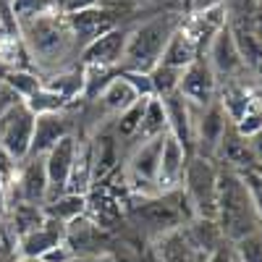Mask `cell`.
<instances>
[{
  "label": "cell",
  "mask_w": 262,
  "mask_h": 262,
  "mask_svg": "<svg viewBox=\"0 0 262 262\" xmlns=\"http://www.w3.org/2000/svg\"><path fill=\"white\" fill-rule=\"evenodd\" d=\"M181 69H170V66H163L158 63L147 76H149V84H152V95L155 97H168L173 92H179V81H181Z\"/></svg>",
  "instance_id": "obj_24"
},
{
  "label": "cell",
  "mask_w": 262,
  "mask_h": 262,
  "mask_svg": "<svg viewBox=\"0 0 262 262\" xmlns=\"http://www.w3.org/2000/svg\"><path fill=\"white\" fill-rule=\"evenodd\" d=\"M252 168H254V170H257V173H259V176H262V163H254V165H252Z\"/></svg>",
  "instance_id": "obj_32"
},
{
  "label": "cell",
  "mask_w": 262,
  "mask_h": 262,
  "mask_svg": "<svg viewBox=\"0 0 262 262\" xmlns=\"http://www.w3.org/2000/svg\"><path fill=\"white\" fill-rule=\"evenodd\" d=\"M128 24H121L111 32H105L102 37H97L95 42H90L81 55L79 63L81 66H100V69H116L123 60L126 53V42H128Z\"/></svg>",
  "instance_id": "obj_10"
},
{
  "label": "cell",
  "mask_w": 262,
  "mask_h": 262,
  "mask_svg": "<svg viewBox=\"0 0 262 262\" xmlns=\"http://www.w3.org/2000/svg\"><path fill=\"white\" fill-rule=\"evenodd\" d=\"M128 221L142 236H149L158 242L160 236L184 228L189 221H194V210L184 191H168V194H155V196H142V202L131 207Z\"/></svg>",
  "instance_id": "obj_4"
},
{
  "label": "cell",
  "mask_w": 262,
  "mask_h": 262,
  "mask_svg": "<svg viewBox=\"0 0 262 262\" xmlns=\"http://www.w3.org/2000/svg\"><path fill=\"white\" fill-rule=\"evenodd\" d=\"M249 147H252V152H254L257 163H262V131H257V134L249 139Z\"/></svg>",
  "instance_id": "obj_31"
},
{
  "label": "cell",
  "mask_w": 262,
  "mask_h": 262,
  "mask_svg": "<svg viewBox=\"0 0 262 262\" xmlns=\"http://www.w3.org/2000/svg\"><path fill=\"white\" fill-rule=\"evenodd\" d=\"M11 223L18 238H24L27 233L37 231L42 223H45V210L39 205H27V202H16L11 205Z\"/></svg>",
  "instance_id": "obj_23"
},
{
  "label": "cell",
  "mask_w": 262,
  "mask_h": 262,
  "mask_svg": "<svg viewBox=\"0 0 262 262\" xmlns=\"http://www.w3.org/2000/svg\"><path fill=\"white\" fill-rule=\"evenodd\" d=\"M69 134H71V121L66 116V111L48 113V116H34V134H32V147H29L27 158H45L48 152Z\"/></svg>",
  "instance_id": "obj_15"
},
{
  "label": "cell",
  "mask_w": 262,
  "mask_h": 262,
  "mask_svg": "<svg viewBox=\"0 0 262 262\" xmlns=\"http://www.w3.org/2000/svg\"><path fill=\"white\" fill-rule=\"evenodd\" d=\"M202 53H200V45H196V39L191 37V32L181 24V29L170 37V42H168V48H165V53H163V58H160V63L163 66H170V69H186V66L194 60V58H200Z\"/></svg>",
  "instance_id": "obj_19"
},
{
  "label": "cell",
  "mask_w": 262,
  "mask_h": 262,
  "mask_svg": "<svg viewBox=\"0 0 262 262\" xmlns=\"http://www.w3.org/2000/svg\"><path fill=\"white\" fill-rule=\"evenodd\" d=\"M205 58L210 63L217 84L242 79V74L249 71L244 66V60H242V55H238V50H236V42H233V34H231L228 24H223L221 29L215 32V37L210 39V45L205 50Z\"/></svg>",
  "instance_id": "obj_8"
},
{
  "label": "cell",
  "mask_w": 262,
  "mask_h": 262,
  "mask_svg": "<svg viewBox=\"0 0 262 262\" xmlns=\"http://www.w3.org/2000/svg\"><path fill=\"white\" fill-rule=\"evenodd\" d=\"M53 11H58L55 0H11V13L16 18V24H24V21H32Z\"/></svg>",
  "instance_id": "obj_26"
},
{
  "label": "cell",
  "mask_w": 262,
  "mask_h": 262,
  "mask_svg": "<svg viewBox=\"0 0 262 262\" xmlns=\"http://www.w3.org/2000/svg\"><path fill=\"white\" fill-rule=\"evenodd\" d=\"M16 202H27V205H39L45 207L48 202V173H45V158H27L21 160V168H16ZM13 202V205H16Z\"/></svg>",
  "instance_id": "obj_11"
},
{
  "label": "cell",
  "mask_w": 262,
  "mask_h": 262,
  "mask_svg": "<svg viewBox=\"0 0 262 262\" xmlns=\"http://www.w3.org/2000/svg\"><path fill=\"white\" fill-rule=\"evenodd\" d=\"M254 3H257V6H259V3H262V0H254Z\"/></svg>",
  "instance_id": "obj_34"
},
{
  "label": "cell",
  "mask_w": 262,
  "mask_h": 262,
  "mask_svg": "<svg viewBox=\"0 0 262 262\" xmlns=\"http://www.w3.org/2000/svg\"><path fill=\"white\" fill-rule=\"evenodd\" d=\"M181 24H184V13H176V11H160L155 16H149L147 21L134 24L128 29L121 71L149 74L160 63L170 37L181 29Z\"/></svg>",
  "instance_id": "obj_2"
},
{
  "label": "cell",
  "mask_w": 262,
  "mask_h": 262,
  "mask_svg": "<svg viewBox=\"0 0 262 262\" xmlns=\"http://www.w3.org/2000/svg\"><path fill=\"white\" fill-rule=\"evenodd\" d=\"M45 86L53 90L55 95H60L66 102L71 105L79 95H84V66L74 63V66H69V69H63V71L48 76Z\"/></svg>",
  "instance_id": "obj_21"
},
{
  "label": "cell",
  "mask_w": 262,
  "mask_h": 262,
  "mask_svg": "<svg viewBox=\"0 0 262 262\" xmlns=\"http://www.w3.org/2000/svg\"><path fill=\"white\" fill-rule=\"evenodd\" d=\"M32 134H34V113L27 107L24 100L0 113V144L16 163L27 160Z\"/></svg>",
  "instance_id": "obj_6"
},
{
  "label": "cell",
  "mask_w": 262,
  "mask_h": 262,
  "mask_svg": "<svg viewBox=\"0 0 262 262\" xmlns=\"http://www.w3.org/2000/svg\"><path fill=\"white\" fill-rule=\"evenodd\" d=\"M27 107L34 113V116H48V113H60V111H66L69 107V102H66L60 95H55L53 90H48L45 84L39 86V90L34 92V95H29L27 100Z\"/></svg>",
  "instance_id": "obj_25"
},
{
  "label": "cell",
  "mask_w": 262,
  "mask_h": 262,
  "mask_svg": "<svg viewBox=\"0 0 262 262\" xmlns=\"http://www.w3.org/2000/svg\"><path fill=\"white\" fill-rule=\"evenodd\" d=\"M16 165H18V163H16V160L8 155V152L3 149V144H0V179H3V181L11 179L13 173H16Z\"/></svg>",
  "instance_id": "obj_29"
},
{
  "label": "cell",
  "mask_w": 262,
  "mask_h": 262,
  "mask_svg": "<svg viewBox=\"0 0 262 262\" xmlns=\"http://www.w3.org/2000/svg\"><path fill=\"white\" fill-rule=\"evenodd\" d=\"M179 95L194 107H207L210 102L217 100V79L205 55L194 58L184 69L179 81Z\"/></svg>",
  "instance_id": "obj_9"
},
{
  "label": "cell",
  "mask_w": 262,
  "mask_h": 262,
  "mask_svg": "<svg viewBox=\"0 0 262 262\" xmlns=\"http://www.w3.org/2000/svg\"><path fill=\"white\" fill-rule=\"evenodd\" d=\"M215 221L221 226L226 242H238L249 233L262 231V221L252 205V196L247 191L244 179L238 170L226 165H217V212Z\"/></svg>",
  "instance_id": "obj_3"
},
{
  "label": "cell",
  "mask_w": 262,
  "mask_h": 262,
  "mask_svg": "<svg viewBox=\"0 0 262 262\" xmlns=\"http://www.w3.org/2000/svg\"><path fill=\"white\" fill-rule=\"evenodd\" d=\"M63 238H66V226L45 217V223H42L37 231L27 233L24 238H18V247H21V254H24L27 259H42L48 252L60 247Z\"/></svg>",
  "instance_id": "obj_16"
},
{
  "label": "cell",
  "mask_w": 262,
  "mask_h": 262,
  "mask_svg": "<svg viewBox=\"0 0 262 262\" xmlns=\"http://www.w3.org/2000/svg\"><path fill=\"white\" fill-rule=\"evenodd\" d=\"M18 37L24 42L29 63L39 74H58L74 66V58L81 55V45L69 24V16L53 11L18 24Z\"/></svg>",
  "instance_id": "obj_1"
},
{
  "label": "cell",
  "mask_w": 262,
  "mask_h": 262,
  "mask_svg": "<svg viewBox=\"0 0 262 262\" xmlns=\"http://www.w3.org/2000/svg\"><path fill=\"white\" fill-rule=\"evenodd\" d=\"M45 217H50V221H58L63 226H69L71 221H76V217H81L86 212V194H60L55 196V200H50L45 207Z\"/></svg>",
  "instance_id": "obj_22"
},
{
  "label": "cell",
  "mask_w": 262,
  "mask_h": 262,
  "mask_svg": "<svg viewBox=\"0 0 262 262\" xmlns=\"http://www.w3.org/2000/svg\"><path fill=\"white\" fill-rule=\"evenodd\" d=\"M181 191L189 200L194 217H212L217 212V163L210 158L189 155Z\"/></svg>",
  "instance_id": "obj_5"
},
{
  "label": "cell",
  "mask_w": 262,
  "mask_h": 262,
  "mask_svg": "<svg viewBox=\"0 0 262 262\" xmlns=\"http://www.w3.org/2000/svg\"><path fill=\"white\" fill-rule=\"evenodd\" d=\"M236 262H262V231L249 233L231 244Z\"/></svg>",
  "instance_id": "obj_27"
},
{
  "label": "cell",
  "mask_w": 262,
  "mask_h": 262,
  "mask_svg": "<svg viewBox=\"0 0 262 262\" xmlns=\"http://www.w3.org/2000/svg\"><path fill=\"white\" fill-rule=\"evenodd\" d=\"M184 236L202 259L226 244V236H223L221 226H217V221H212V217H194V221H189L184 226Z\"/></svg>",
  "instance_id": "obj_17"
},
{
  "label": "cell",
  "mask_w": 262,
  "mask_h": 262,
  "mask_svg": "<svg viewBox=\"0 0 262 262\" xmlns=\"http://www.w3.org/2000/svg\"><path fill=\"white\" fill-rule=\"evenodd\" d=\"M3 86H6V81H3V74H0V90H3Z\"/></svg>",
  "instance_id": "obj_33"
},
{
  "label": "cell",
  "mask_w": 262,
  "mask_h": 262,
  "mask_svg": "<svg viewBox=\"0 0 262 262\" xmlns=\"http://www.w3.org/2000/svg\"><path fill=\"white\" fill-rule=\"evenodd\" d=\"M165 137L149 139V142H139V144L131 147V155L126 160L128 184H134V186H155L158 165H160V152H163ZM155 194H158V189H155Z\"/></svg>",
  "instance_id": "obj_12"
},
{
  "label": "cell",
  "mask_w": 262,
  "mask_h": 262,
  "mask_svg": "<svg viewBox=\"0 0 262 262\" xmlns=\"http://www.w3.org/2000/svg\"><path fill=\"white\" fill-rule=\"evenodd\" d=\"M228 116L221 102H210L207 107H196L194 113V155L215 160V152L221 147V139L228 128Z\"/></svg>",
  "instance_id": "obj_7"
},
{
  "label": "cell",
  "mask_w": 262,
  "mask_h": 262,
  "mask_svg": "<svg viewBox=\"0 0 262 262\" xmlns=\"http://www.w3.org/2000/svg\"><path fill=\"white\" fill-rule=\"evenodd\" d=\"M202 262H236L233 259V247H231V242H226L217 252H212L210 257H205Z\"/></svg>",
  "instance_id": "obj_30"
},
{
  "label": "cell",
  "mask_w": 262,
  "mask_h": 262,
  "mask_svg": "<svg viewBox=\"0 0 262 262\" xmlns=\"http://www.w3.org/2000/svg\"><path fill=\"white\" fill-rule=\"evenodd\" d=\"M165 134H168V118H165L163 100L160 97H149L147 105H144L139 128H137V137L131 142L139 144V142H149V139H158V137H165Z\"/></svg>",
  "instance_id": "obj_20"
},
{
  "label": "cell",
  "mask_w": 262,
  "mask_h": 262,
  "mask_svg": "<svg viewBox=\"0 0 262 262\" xmlns=\"http://www.w3.org/2000/svg\"><path fill=\"white\" fill-rule=\"evenodd\" d=\"M139 100H142V97L137 95V90H134V86L123 79V74L118 71V74L111 79V84H107L105 90L100 92V97L92 100V102H97V107H102L107 116H121L123 111H128V107L134 105V102H139Z\"/></svg>",
  "instance_id": "obj_18"
},
{
  "label": "cell",
  "mask_w": 262,
  "mask_h": 262,
  "mask_svg": "<svg viewBox=\"0 0 262 262\" xmlns=\"http://www.w3.org/2000/svg\"><path fill=\"white\" fill-rule=\"evenodd\" d=\"M186 163H189V152L181 147L179 139H173V137L168 134L165 142H163L160 165H158V179H155L158 194H168V191H179V189H181Z\"/></svg>",
  "instance_id": "obj_14"
},
{
  "label": "cell",
  "mask_w": 262,
  "mask_h": 262,
  "mask_svg": "<svg viewBox=\"0 0 262 262\" xmlns=\"http://www.w3.org/2000/svg\"><path fill=\"white\" fill-rule=\"evenodd\" d=\"M76 142L79 139L74 134H69V137H63L45 155V173H48V184H50L48 202L55 200V196H60V194H66V189H69L71 168H74V155H76Z\"/></svg>",
  "instance_id": "obj_13"
},
{
  "label": "cell",
  "mask_w": 262,
  "mask_h": 262,
  "mask_svg": "<svg viewBox=\"0 0 262 262\" xmlns=\"http://www.w3.org/2000/svg\"><path fill=\"white\" fill-rule=\"evenodd\" d=\"M238 176L244 179L247 191H249V196H252V205H254V210H257V215H259V221H262V176H259L254 168L238 170Z\"/></svg>",
  "instance_id": "obj_28"
}]
</instances>
